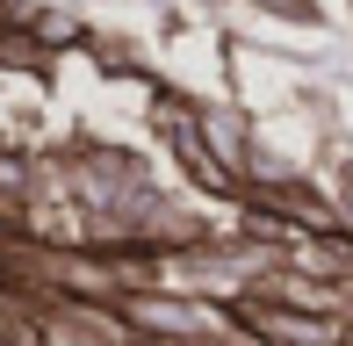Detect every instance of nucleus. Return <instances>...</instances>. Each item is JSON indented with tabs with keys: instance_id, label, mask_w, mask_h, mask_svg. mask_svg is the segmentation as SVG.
Instances as JSON below:
<instances>
[{
	"instance_id": "nucleus-1",
	"label": "nucleus",
	"mask_w": 353,
	"mask_h": 346,
	"mask_svg": "<svg viewBox=\"0 0 353 346\" xmlns=\"http://www.w3.org/2000/svg\"><path fill=\"white\" fill-rule=\"evenodd\" d=\"M245 325L260 339H274V346H332L339 339V325L303 318V310H281V303H245Z\"/></svg>"
}]
</instances>
